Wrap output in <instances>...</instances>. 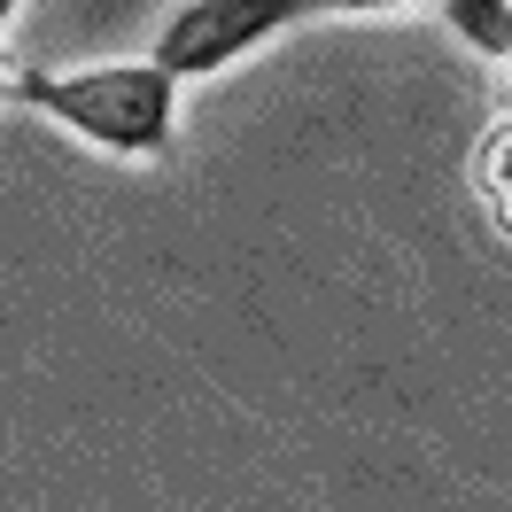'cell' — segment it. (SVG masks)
I'll use <instances>...</instances> for the list:
<instances>
[{"label":"cell","mask_w":512,"mask_h":512,"mask_svg":"<svg viewBox=\"0 0 512 512\" xmlns=\"http://www.w3.org/2000/svg\"><path fill=\"white\" fill-rule=\"evenodd\" d=\"M474 187H481V202H489L497 233L512 241V117L489 132V140H481V156H474Z\"/></svg>","instance_id":"277c9868"},{"label":"cell","mask_w":512,"mask_h":512,"mask_svg":"<svg viewBox=\"0 0 512 512\" xmlns=\"http://www.w3.org/2000/svg\"><path fill=\"white\" fill-rule=\"evenodd\" d=\"M303 16H311V0H179L148 55L179 78H218L225 63H241L249 47H264Z\"/></svg>","instance_id":"7a4b0ae2"},{"label":"cell","mask_w":512,"mask_h":512,"mask_svg":"<svg viewBox=\"0 0 512 512\" xmlns=\"http://www.w3.org/2000/svg\"><path fill=\"white\" fill-rule=\"evenodd\" d=\"M16 8H24V0H8V16H16Z\"/></svg>","instance_id":"8992f818"},{"label":"cell","mask_w":512,"mask_h":512,"mask_svg":"<svg viewBox=\"0 0 512 512\" xmlns=\"http://www.w3.org/2000/svg\"><path fill=\"white\" fill-rule=\"evenodd\" d=\"M8 94H16V109H39L125 163H163L179 140V70H163L156 55L94 70H16Z\"/></svg>","instance_id":"6da1fadb"},{"label":"cell","mask_w":512,"mask_h":512,"mask_svg":"<svg viewBox=\"0 0 512 512\" xmlns=\"http://www.w3.org/2000/svg\"><path fill=\"white\" fill-rule=\"evenodd\" d=\"M435 16H443L474 55L512 63V0H435Z\"/></svg>","instance_id":"3957f363"},{"label":"cell","mask_w":512,"mask_h":512,"mask_svg":"<svg viewBox=\"0 0 512 512\" xmlns=\"http://www.w3.org/2000/svg\"><path fill=\"white\" fill-rule=\"evenodd\" d=\"M373 8H435V0H311V16H373Z\"/></svg>","instance_id":"5b68a950"}]
</instances>
